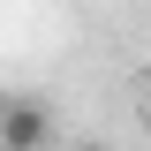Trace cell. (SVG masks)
Masks as SVG:
<instances>
[{
  "label": "cell",
  "mask_w": 151,
  "mask_h": 151,
  "mask_svg": "<svg viewBox=\"0 0 151 151\" xmlns=\"http://www.w3.org/2000/svg\"><path fill=\"white\" fill-rule=\"evenodd\" d=\"M144 129H151V91H144Z\"/></svg>",
  "instance_id": "7a4b0ae2"
},
{
  "label": "cell",
  "mask_w": 151,
  "mask_h": 151,
  "mask_svg": "<svg viewBox=\"0 0 151 151\" xmlns=\"http://www.w3.org/2000/svg\"><path fill=\"white\" fill-rule=\"evenodd\" d=\"M53 144V106L38 91H8L0 98V151H45Z\"/></svg>",
  "instance_id": "6da1fadb"
}]
</instances>
